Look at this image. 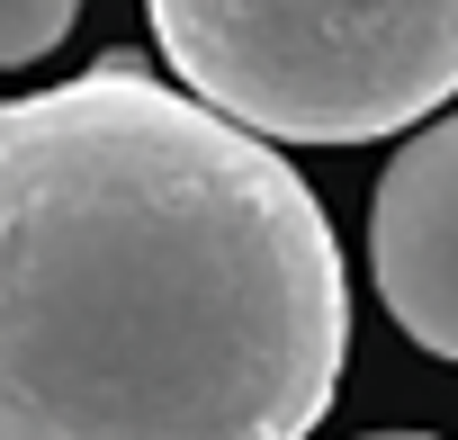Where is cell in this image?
Here are the masks:
<instances>
[{"label": "cell", "mask_w": 458, "mask_h": 440, "mask_svg": "<svg viewBox=\"0 0 458 440\" xmlns=\"http://www.w3.org/2000/svg\"><path fill=\"white\" fill-rule=\"evenodd\" d=\"M342 360V243L279 144L135 63L0 99V440H306Z\"/></svg>", "instance_id": "cell-1"}, {"label": "cell", "mask_w": 458, "mask_h": 440, "mask_svg": "<svg viewBox=\"0 0 458 440\" xmlns=\"http://www.w3.org/2000/svg\"><path fill=\"white\" fill-rule=\"evenodd\" d=\"M189 99L261 144H369L458 99V0H144Z\"/></svg>", "instance_id": "cell-2"}, {"label": "cell", "mask_w": 458, "mask_h": 440, "mask_svg": "<svg viewBox=\"0 0 458 440\" xmlns=\"http://www.w3.org/2000/svg\"><path fill=\"white\" fill-rule=\"evenodd\" d=\"M369 270L386 315L431 351L458 360V117L404 135L369 198Z\"/></svg>", "instance_id": "cell-3"}, {"label": "cell", "mask_w": 458, "mask_h": 440, "mask_svg": "<svg viewBox=\"0 0 458 440\" xmlns=\"http://www.w3.org/2000/svg\"><path fill=\"white\" fill-rule=\"evenodd\" d=\"M72 19H81V0H0V72L55 55L72 37Z\"/></svg>", "instance_id": "cell-4"}, {"label": "cell", "mask_w": 458, "mask_h": 440, "mask_svg": "<svg viewBox=\"0 0 458 440\" xmlns=\"http://www.w3.org/2000/svg\"><path fill=\"white\" fill-rule=\"evenodd\" d=\"M369 440H431V431H369Z\"/></svg>", "instance_id": "cell-5"}]
</instances>
